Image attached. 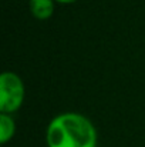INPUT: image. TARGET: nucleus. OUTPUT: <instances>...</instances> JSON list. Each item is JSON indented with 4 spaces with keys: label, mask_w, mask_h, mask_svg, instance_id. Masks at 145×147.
I'll return each instance as SVG.
<instances>
[{
    "label": "nucleus",
    "mask_w": 145,
    "mask_h": 147,
    "mask_svg": "<svg viewBox=\"0 0 145 147\" xmlns=\"http://www.w3.org/2000/svg\"><path fill=\"white\" fill-rule=\"evenodd\" d=\"M57 4H73V3H76V1H78V0H54Z\"/></svg>",
    "instance_id": "obj_5"
},
{
    "label": "nucleus",
    "mask_w": 145,
    "mask_h": 147,
    "mask_svg": "<svg viewBox=\"0 0 145 147\" xmlns=\"http://www.w3.org/2000/svg\"><path fill=\"white\" fill-rule=\"evenodd\" d=\"M26 87L23 79L13 71L0 74V113L13 114L19 111L24 103Z\"/></svg>",
    "instance_id": "obj_2"
},
{
    "label": "nucleus",
    "mask_w": 145,
    "mask_h": 147,
    "mask_svg": "<svg viewBox=\"0 0 145 147\" xmlns=\"http://www.w3.org/2000/svg\"><path fill=\"white\" fill-rule=\"evenodd\" d=\"M16 134V121L11 114L0 113V143H9Z\"/></svg>",
    "instance_id": "obj_4"
},
{
    "label": "nucleus",
    "mask_w": 145,
    "mask_h": 147,
    "mask_svg": "<svg viewBox=\"0 0 145 147\" xmlns=\"http://www.w3.org/2000/svg\"><path fill=\"white\" fill-rule=\"evenodd\" d=\"M30 13L37 20H47L53 16L55 1L54 0H29Z\"/></svg>",
    "instance_id": "obj_3"
},
{
    "label": "nucleus",
    "mask_w": 145,
    "mask_h": 147,
    "mask_svg": "<svg viewBox=\"0 0 145 147\" xmlns=\"http://www.w3.org/2000/svg\"><path fill=\"white\" fill-rule=\"evenodd\" d=\"M98 136L88 117L76 111L60 113L46 129L47 147H97Z\"/></svg>",
    "instance_id": "obj_1"
}]
</instances>
